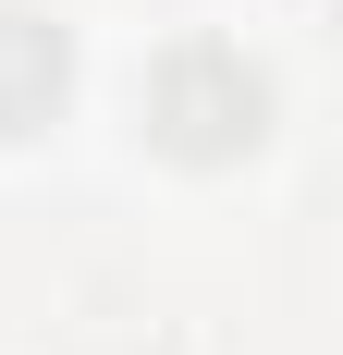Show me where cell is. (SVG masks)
<instances>
[{
	"mask_svg": "<svg viewBox=\"0 0 343 355\" xmlns=\"http://www.w3.org/2000/svg\"><path fill=\"white\" fill-rule=\"evenodd\" d=\"M147 135L172 147V159H245V147L270 135V73L245 62L233 37H184V49H160V62H147Z\"/></svg>",
	"mask_w": 343,
	"mask_h": 355,
	"instance_id": "1",
	"label": "cell"
},
{
	"mask_svg": "<svg viewBox=\"0 0 343 355\" xmlns=\"http://www.w3.org/2000/svg\"><path fill=\"white\" fill-rule=\"evenodd\" d=\"M62 86H74V49H62V25L0 0V135H37V123L62 110Z\"/></svg>",
	"mask_w": 343,
	"mask_h": 355,
	"instance_id": "2",
	"label": "cell"
}]
</instances>
